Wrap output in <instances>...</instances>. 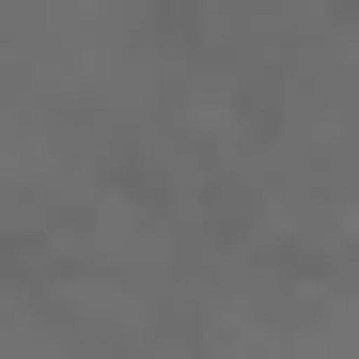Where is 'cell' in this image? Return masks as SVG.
Listing matches in <instances>:
<instances>
[{
	"label": "cell",
	"mask_w": 359,
	"mask_h": 359,
	"mask_svg": "<svg viewBox=\"0 0 359 359\" xmlns=\"http://www.w3.org/2000/svg\"><path fill=\"white\" fill-rule=\"evenodd\" d=\"M63 266V203H32V188H0V297Z\"/></svg>",
	"instance_id": "obj_1"
}]
</instances>
